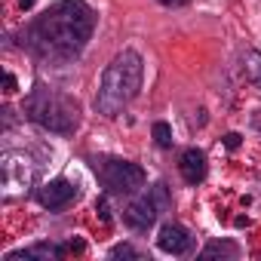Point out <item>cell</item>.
Returning <instances> with one entry per match:
<instances>
[{"instance_id":"9","label":"cell","mask_w":261,"mask_h":261,"mask_svg":"<svg viewBox=\"0 0 261 261\" xmlns=\"http://www.w3.org/2000/svg\"><path fill=\"white\" fill-rule=\"evenodd\" d=\"M178 166H181V175H185L188 185H200L206 178V154L197 151V148H188L181 154V163Z\"/></svg>"},{"instance_id":"14","label":"cell","mask_w":261,"mask_h":261,"mask_svg":"<svg viewBox=\"0 0 261 261\" xmlns=\"http://www.w3.org/2000/svg\"><path fill=\"white\" fill-rule=\"evenodd\" d=\"M160 4H166V7H181V4H188V0H160Z\"/></svg>"},{"instance_id":"12","label":"cell","mask_w":261,"mask_h":261,"mask_svg":"<svg viewBox=\"0 0 261 261\" xmlns=\"http://www.w3.org/2000/svg\"><path fill=\"white\" fill-rule=\"evenodd\" d=\"M111 258H139V252H136L133 246L123 243V246H114V249H111Z\"/></svg>"},{"instance_id":"10","label":"cell","mask_w":261,"mask_h":261,"mask_svg":"<svg viewBox=\"0 0 261 261\" xmlns=\"http://www.w3.org/2000/svg\"><path fill=\"white\" fill-rule=\"evenodd\" d=\"M215 255H237V246L233 243H209L206 249H203V258H215Z\"/></svg>"},{"instance_id":"16","label":"cell","mask_w":261,"mask_h":261,"mask_svg":"<svg viewBox=\"0 0 261 261\" xmlns=\"http://www.w3.org/2000/svg\"><path fill=\"white\" fill-rule=\"evenodd\" d=\"M19 4H22V10H31V7L37 4V0H19Z\"/></svg>"},{"instance_id":"6","label":"cell","mask_w":261,"mask_h":261,"mask_svg":"<svg viewBox=\"0 0 261 261\" xmlns=\"http://www.w3.org/2000/svg\"><path fill=\"white\" fill-rule=\"evenodd\" d=\"M157 246L166 255H185L191 249V237L181 224H163L160 233H157Z\"/></svg>"},{"instance_id":"3","label":"cell","mask_w":261,"mask_h":261,"mask_svg":"<svg viewBox=\"0 0 261 261\" xmlns=\"http://www.w3.org/2000/svg\"><path fill=\"white\" fill-rule=\"evenodd\" d=\"M25 111L34 123H40L49 133H74L77 129V101H71L68 95L49 89V86H37L28 101H25Z\"/></svg>"},{"instance_id":"15","label":"cell","mask_w":261,"mask_h":261,"mask_svg":"<svg viewBox=\"0 0 261 261\" xmlns=\"http://www.w3.org/2000/svg\"><path fill=\"white\" fill-rule=\"evenodd\" d=\"M227 145H230V148H237V145H240V136H233V133H230V136H227Z\"/></svg>"},{"instance_id":"4","label":"cell","mask_w":261,"mask_h":261,"mask_svg":"<svg viewBox=\"0 0 261 261\" xmlns=\"http://www.w3.org/2000/svg\"><path fill=\"white\" fill-rule=\"evenodd\" d=\"M166 206H169L166 185H154L145 197H139V200H133V203L126 206L123 218H126V224H129V227H136V230H148Z\"/></svg>"},{"instance_id":"7","label":"cell","mask_w":261,"mask_h":261,"mask_svg":"<svg viewBox=\"0 0 261 261\" xmlns=\"http://www.w3.org/2000/svg\"><path fill=\"white\" fill-rule=\"evenodd\" d=\"M74 194H77V188H74L68 178H56V181L43 185L37 197H40V203H43L46 209H62L65 203H71V200H74Z\"/></svg>"},{"instance_id":"2","label":"cell","mask_w":261,"mask_h":261,"mask_svg":"<svg viewBox=\"0 0 261 261\" xmlns=\"http://www.w3.org/2000/svg\"><path fill=\"white\" fill-rule=\"evenodd\" d=\"M142 74H145V65H142V56L136 49H123L101 74V86H98V95H95V108L108 117L120 114L129 101H133L142 89Z\"/></svg>"},{"instance_id":"5","label":"cell","mask_w":261,"mask_h":261,"mask_svg":"<svg viewBox=\"0 0 261 261\" xmlns=\"http://www.w3.org/2000/svg\"><path fill=\"white\" fill-rule=\"evenodd\" d=\"M98 175L105 188L114 194H129L145 185V169L136 163H126V160H108L105 166H98Z\"/></svg>"},{"instance_id":"13","label":"cell","mask_w":261,"mask_h":261,"mask_svg":"<svg viewBox=\"0 0 261 261\" xmlns=\"http://www.w3.org/2000/svg\"><path fill=\"white\" fill-rule=\"evenodd\" d=\"M4 80H7V92H16V77H13V74H7Z\"/></svg>"},{"instance_id":"11","label":"cell","mask_w":261,"mask_h":261,"mask_svg":"<svg viewBox=\"0 0 261 261\" xmlns=\"http://www.w3.org/2000/svg\"><path fill=\"white\" fill-rule=\"evenodd\" d=\"M154 139H157L160 148H169L172 145V129H169V123H163V120L154 123Z\"/></svg>"},{"instance_id":"1","label":"cell","mask_w":261,"mask_h":261,"mask_svg":"<svg viewBox=\"0 0 261 261\" xmlns=\"http://www.w3.org/2000/svg\"><path fill=\"white\" fill-rule=\"evenodd\" d=\"M95 13L83 0H62L31 25V46L43 59H74L92 37Z\"/></svg>"},{"instance_id":"8","label":"cell","mask_w":261,"mask_h":261,"mask_svg":"<svg viewBox=\"0 0 261 261\" xmlns=\"http://www.w3.org/2000/svg\"><path fill=\"white\" fill-rule=\"evenodd\" d=\"M68 249L74 246H56V243H37V246H28V249H19V252H10L7 261H56L62 258Z\"/></svg>"}]
</instances>
